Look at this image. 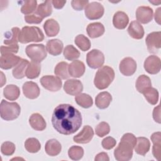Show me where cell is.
<instances>
[{
	"label": "cell",
	"mask_w": 161,
	"mask_h": 161,
	"mask_svg": "<svg viewBox=\"0 0 161 161\" xmlns=\"http://www.w3.org/2000/svg\"><path fill=\"white\" fill-rule=\"evenodd\" d=\"M145 43L150 53H157L161 47V32L154 31L149 33L146 38Z\"/></svg>",
	"instance_id": "9c48e42d"
},
{
	"label": "cell",
	"mask_w": 161,
	"mask_h": 161,
	"mask_svg": "<svg viewBox=\"0 0 161 161\" xmlns=\"http://www.w3.org/2000/svg\"><path fill=\"white\" fill-rule=\"evenodd\" d=\"M64 56L68 60H75L80 57V52L73 45H68L64 48Z\"/></svg>",
	"instance_id": "ab89813d"
},
{
	"label": "cell",
	"mask_w": 161,
	"mask_h": 161,
	"mask_svg": "<svg viewBox=\"0 0 161 161\" xmlns=\"http://www.w3.org/2000/svg\"><path fill=\"white\" fill-rule=\"evenodd\" d=\"M3 95L5 98L9 101H14L19 97L20 95V90L17 86L9 84L4 87L3 90Z\"/></svg>",
	"instance_id": "1f68e13d"
},
{
	"label": "cell",
	"mask_w": 161,
	"mask_h": 161,
	"mask_svg": "<svg viewBox=\"0 0 161 161\" xmlns=\"http://www.w3.org/2000/svg\"><path fill=\"white\" fill-rule=\"evenodd\" d=\"M43 29L47 36H54L59 33L60 26L56 20L48 19L45 22Z\"/></svg>",
	"instance_id": "4316f807"
},
{
	"label": "cell",
	"mask_w": 161,
	"mask_h": 161,
	"mask_svg": "<svg viewBox=\"0 0 161 161\" xmlns=\"http://www.w3.org/2000/svg\"><path fill=\"white\" fill-rule=\"evenodd\" d=\"M25 149L30 153H36L41 148V144L38 139L29 138L25 142Z\"/></svg>",
	"instance_id": "8d00e7d4"
},
{
	"label": "cell",
	"mask_w": 161,
	"mask_h": 161,
	"mask_svg": "<svg viewBox=\"0 0 161 161\" xmlns=\"http://www.w3.org/2000/svg\"><path fill=\"white\" fill-rule=\"evenodd\" d=\"M104 12L103 6L98 2H91L85 8L84 13L86 16L91 20L101 18Z\"/></svg>",
	"instance_id": "ba28073f"
},
{
	"label": "cell",
	"mask_w": 161,
	"mask_h": 161,
	"mask_svg": "<svg viewBox=\"0 0 161 161\" xmlns=\"http://www.w3.org/2000/svg\"><path fill=\"white\" fill-rule=\"evenodd\" d=\"M45 150L47 154L49 156H57L62 150V145L56 139H50L45 143Z\"/></svg>",
	"instance_id": "d4e9b609"
},
{
	"label": "cell",
	"mask_w": 161,
	"mask_h": 161,
	"mask_svg": "<svg viewBox=\"0 0 161 161\" xmlns=\"http://www.w3.org/2000/svg\"><path fill=\"white\" fill-rule=\"evenodd\" d=\"M87 64L91 69H97L103 66L104 62V56L102 52L97 49H93L86 55Z\"/></svg>",
	"instance_id": "52a82bcc"
},
{
	"label": "cell",
	"mask_w": 161,
	"mask_h": 161,
	"mask_svg": "<svg viewBox=\"0 0 161 161\" xmlns=\"http://www.w3.org/2000/svg\"><path fill=\"white\" fill-rule=\"evenodd\" d=\"M20 30L18 27H13L10 31L5 33L4 40V43L6 45H11L18 44L19 42V35L20 33Z\"/></svg>",
	"instance_id": "83f0119b"
},
{
	"label": "cell",
	"mask_w": 161,
	"mask_h": 161,
	"mask_svg": "<svg viewBox=\"0 0 161 161\" xmlns=\"http://www.w3.org/2000/svg\"><path fill=\"white\" fill-rule=\"evenodd\" d=\"M127 30L129 35L134 39L140 40L144 36V29L142 25L137 21H131Z\"/></svg>",
	"instance_id": "ac0fdd59"
},
{
	"label": "cell",
	"mask_w": 161,
	"mask_h": 161,
	"mask_svg": "<svg viewBox=\"0 0 161 161\" xmlns=\"http://www.w3.org/2000/svg\"><path fill=\"white\" fill-rule=\"evenodd\" d=\"M114 76V71L111 67L107 65L103 66L96 73L94 84L98 89H104L111 84Z\"/></svg>",
	"instance_id": "3957f363"
},
{
	"label": "cell",
	"mask_w": 161,
	"mask_h": 161,
	"mask_svg": "<svg viewBox=\"0 0 161 161\" xmlns=\"http://www.w3.org/2000/svg\"><path fill=\"white\" fill-rule=\"evenodd\" d=\"M112 101V96L110 93L103 91L99 93L95 98L96 106L101 109L107 108Z\"/></svg>",
	"instance_id": "cb8c5ba5"
},
{
	"label": "cell",
	"mask_w": 161,
	"mask_h": 161,
	"mask_svg": "<svg viewBox=\"0 0 161 161\" xmlns=\"http://www.w3.org/2000/svg\"><path fill=\"white\" fill-rule=\"evenodd\" d=\"M119 69L123 75L131 76L136 70V62L131 57L124 58L119 63Z\"/></svg>",
	"instance_id": "8fae6325"
},
{
	"label": "cell",
	"mask_w": 161,
	"mask_h": 161,
	"mask_svg": "<svg viewBox=\"0 0 161 161\" xmlns=\"http://www.w3.org/2000/svg\"><path fill=\"white\" fill-rule=\"evenodd\" d=\"M150 147V143L148 138L143 136L138 137L136 138V142L134 147L136 153L144 156L149 151Z\"/></svg>",
	"instance_id": "484cf974"
},
{
	"label": "cell",
	"mask_w": 161,
	"mask_h": 161,
	"mask_svg": "<svg viewBox=\"0 0 161 161\" xmlns=\"http://www.w3.org/2000/svg\"><path fill=\"white\" fill-rule=\"evenodd\" d=\"M85 70V65L80 60H74L69 65V74L73 77H80L84 74Z\"/></svg>",
	"instance_id": "d6986e66"
},
{
	"label": "cell",
	"mask_w": 161,
	"mask_h": 161,
	"mask_svg": "<svg viewBox=\"0 0 161 161\" xmlns=\"http://www.w3.org/2000/svg\"><path fill=\"white\" fill-rule=\"evenodd\" d=\"M94 136V131L89 125H86L82 130L75 136L73 137L74 142L77 143H87L91 142Z\"/></svg>",
	"instance_id": "2e32d148"
},
{
	"label": "cell",
	"mask_w": 161,
	"mask_h": 161,
	"mask_svg": "<svg viewBox=\"0 0 161 161\" xmlns=\"http://www.w3.org/2000/svg\"><path fill=\"white\" fill-rule=\"evenodd\" d=\"M68 155L73 160H79L84 155V149L80 146H72L68 150Z\"/></svg>",
	"instance_id": "60d3db41"
},
{
	"label": "cell",
	"mask_w": 161,
	"mask_h": 161,
	"mask_svg": "<svg viewBox=\"0 0 161 161\" xmlns=\"http://www.w3.org/2000/svg\"><path fill=\"white\" fill-rule=\"evenodd\" d=\"M44 40L42 31L37 26L23 27L19 35V42L25 44L30 42H40Z\"/></svg>",
	"instance_id": "277c9868"
},
{
	"label": "cell",
	"mask_w": 161,
	"mask_h": 161,
	"mask_svg": "<svg viewBox=\"0 0 161 161\" xmlns=\"http://www.w3.org/2000/svg\"><path fill=\"white\" fill-rule=\"evenodd\" d=\"M1 87H3V85L6 82V77L4 76V74L3 72H1Z\"/></svg>",
	"instance_id": "db71d44e"
},
{
	"label": "cell",
	"mask_w": 161,
	"mask_h": 161,
	"mask_svg": "<svg viewBox=\"0 0 161 161\" xmlns=\"http://www.w3.org/2000/svg\"><path fill=\"white\" fill-rule=\"evenodd\" d=\"M0 110L1 118L6 121H12L16 119L21 113V108L17 103H9L4 99L1 102Z\"/></svg>",
	"instance_id": "5b68a950"
},
{
	"label": "cell",
	"mask_w": 161,
	"mask_h": 161,
	"mask_svg": "<svg viewBox=\"0 0 161 161\" xmlns=\"http://www.w3.org/2000/svg\"><path fill=\"white\" fill-rule=\"evenodd\" d=\"M86 31L89 37L91 38H95L102 36L104 33L105 29L102 23L96 22L89 24L86 28Z\"/></svg>",
	"instance_id": "7402d4cb"
},
{
	"label": "cell",
	"mask_w": 161,
	"mask_h": 161,
	"mask_svg": "<svg viewBox=\"0 0 161 161\" xmlns=\"http://www.w3.org/2000/svg\"><path fill=\"white\" fill-rule=\"evenodd\" d=\"M29 63L26 59L21 58L12 71L13 77L18 79H23L26 75V70Z\"/></svg>",
	"instance_id": "4dcf8cb0"
},
{
	"label": "cell",
	"mask_w": 161,
	"mask_h": 161,
	"mask_svg": "<svg viewBox=\"0 0 161 161\" xmlns=\"http://www.w3.org/2000/svg\"><path fill=\"white\" fill-rule=\"evenodd\" d=\"M89 4V1L83 0H73L71 1L72 7L77 11H81Z\"/></svg>",
	"instance_id": "7dc6e473"
},
{
	"label": "cell",
	"mask_w": 161,
	"mask_h": 161,
	"mask_svg": "<svg viewBox=\"0 0 161 161\" xmlns=\"http://www.w3.org/2000/svg\"><path fill=\"white\" fill-rule=\"evenodd\" d=\"M65 3H66V1H58V0L52 1V4L55 9L62 8L64 6Z\"/></svg>",
	"instance_id": "816d5d0a"
},
{
	"label": "cell",
	"mask_w": 161,
	"mask_h": 161,
	"mask_svg": "<svg viewBox=\"0 0 161 161\" xmlns=\"http://www.w3.org/2000/svg\"><path fill=\"white\" fill-rule=\"evenodd\" d=\"M21 58L13 53L2 54L0 57V67L2 69L8 70L16 67Z\"/></svg>",
	"instance_id": "5bb4252c"
},
{
	"label": "cell",
	"mask_w": 161,
	"mask_h": 161,
	"mask_svg": "<svg viewBox=\"0 0 161 161\" xmlns=\"http://www.w3.org/2000/svg\"><path fill=\"white\" fill-rule=\"evenodd\" d=\"M25 52L31 61L41 62L47 55V49L43 44H30L26 47Z\"/></svg>",
	"instance_id": "8992f818"
},
{
	"label": "cell",
	"mask_w": 161,
	"mask_h": 161,
	"mask_svg": "<svg viewBox=\"0 0 161 161\" xmlns=\"http://www.w3.org/2000/svg\"><path fill=\"white\" fill-rule=\"evenodd\" d=\"M40 83L42 86L46 89L56 92L59 91L62 86L61 79L53 75H44L40 79Z\"/></svg>",
	"instance_id": "30bf717a"
},
{
	"label": "cell",
	"mask_w": 161,
	"mask_h": 161,
	"mask_svg": "<svg viewBox=\"0 0 161 161\" xmlns=\"http://www.w3.org/2000/svg\"><path fill=\"white\" fill-rule=\"evenodd\" d=\"M101 144L104 149L111 150L116 145V141L114 138L111 136H108L102 140Z\"/></svg>",
	"instance_id": "f6af8a7d"
},
{
	"label": "cell",
	"mask_w": 161,
	"mask_h": 161,
	"mask_svg": "<svg viewBox=\"0 0 161 161\" xmlns=\"http://www.w3.org/2000/svg\"><path fill=\"white\" fill-rule=\"evenodd\" d=\"M153 9L149 6H139L136 11V18L138 22L147 24L153 19Z\"/></svg>",
	"instance_id": "9a60e30c"
},
{
	"label": "cell",
	"mask_w": 161,
	"mask_h": 161,
	"mask_svg": "<svg viewBox=\"0 0 161 161\" xmlns=\"http://www.w3.org/2000/svg\"><path fill=\"white\" fill-rule=\"evenodd\" d=\"M16 149L15 145L11 142H5L3 143L1 147V153L6 156L12 155Z\"/></svg>",
	"instance_id": "ee69618b"
},
{
	"label": "cell",
	"mask_w": 161,
	"mask_h": 161,
	"mask_svg": "<svg viewBox=\"0 0 161 161\" xmlns=\"http://www.w3.org/2000/svg\"><path fill=\"white\" fill-rule=\"evenodd\" d=\"M75 45L82 51L85 52L91 48V43L90 40L85 35L80 34L77 35L74 40Z\"/></svg>",
	"instance_id": "74e56055"
},
{
	"label": "cell",
	"mask_w": 161,
	"mask_h": 161,
	"mask_svg": "<svg viewBox=\"0 0 161 161\" xmlns=\"http://www.w3.org/2000/svg\"><path fill=\"white\" fill-rule=\"evenodd\" d=\"M95 161H109V158L106 152H101L96 155L94 158Z\"/></svg>",
	"instance_id": "f907efd6"
},
{
	"label": "cell",
	"mask_w": 161,
	"mask_h": 161,
	"mask_svg": "<svg viewBox=\"0 0 161 161\" xmlns=\"http://www.w3.org/2000/svg\"><path fill=\"white\" fill-rule=\"evenodd\" d=\"M136 138L130 133H125L121 138L118 147L114 151V156L118 161H128L133 156V150L135 146Z\"/></svg>",
	"instance_id": "7a4b0ae2"
},
{
	"label": "cell",
	"mask_w": 161,
	"mask_h": 161,
	"mask_svg": "<svg viewBox=\"0 0 161 161\" xmlns=\"http://www.w3.org/2000/svg\"><path fill=\"white\" fill-rule=\"evenodd\" d=\"M24 18L25 21L29 24H39L43 20V19H42L40 17H39L35 13L31 14L25 15Z\"/></svg>",
	"instance_id": "c3c4849f"
},
{
	"label": "cell",
	"mask_w": 161,
	"mask_h": 161,
	"mask_svg": "<svg viewBox=\"0 0 161 161\" xmlns=\"http://www.w3.org/2000/svg\"><path fill=\"white\" fill-rule=\"evenodd\" d=\"M41 72V65L38 62L31 61L29 63L26 70V76L28 79H33L38 77Z\"/></svg>",
	"instance_id": "d6a6232c"
},
{
	"label": "cell",
	"mask_w": 161,
	"mask_h": 161,
	"mask_svg": "<svg viewBox=\"0 0 161 161\" xmlns=\"http://www.w3.org/2000/svg\"><path fill=\"white\" fill-rule=\"evenodd\" d=\"M153 118L155 121L158 123H160V105L158 104L157 107L153 109Z\"/></svg>",
	"instance_id": "681fc988"
},
{
	"label": "cell",
	"mask_w": 161,
	"mask_h": 161,
	"mask_svg": "<svg viewBox=\"0 0 161 161\" xmlns=\"http://www.w3.org/2000/svg\"><path fill=\"white\" fill-rule=\"evenodd\" d=\"M150 3H152V4H153L154 5H156L157 4H159L160 3V1H158V2H156L155 3V1H150Z\"/></svg>",
	"instance_id": "11a10c76"
},
{
	"label": "cell",
	"mask_w": 161,
	"mask_h": 161,
	"mask_svg": "<svg viewBox=\"0 0 161 161\" xmlns=\"http://www.w3.org/2000/svg\"><path fill=\"white\" fill-rule=\"evenodd\" d=\"M151 140L153 144L152 148V153L153 157L157 160H160V142H161V133L160 131L153 133L151 136Z\"/></svg>",
	"instance_id": "f546056e"
},
{
	"label": "cell",
	"mask_w": 161,
	"mask_h": 161,
	"mask_svg": "<svg viewBox=\"0 0 161 161\" xmlns=\"http://www.w3.org/2000/svg\"><path fill=\"white\" fill-rule=\"evenodd\" d=\"M129 22L128 15L123 11H117L114 13L113 18V26L119 30H123L126 28Z\"/></svg>",
	"instance_id": "44dd1931"
},
{
	"label": "cell",
	"mask_w": 161,
	"mask_h": 161,
	"mask_svg": "<svg viewBox=\"0 0 161 161\" xmlns=\"http://www.w3.org/2000/svg\"><path fill=\"white\" fill-rule=\"evenodd\" d=\"M64 90L70 96H77L83 91V85L79 80L68 79L64 83Z\"/></svg>",
	"instance_id": "7c38bea8"
},
{
	"label": "cell",
	"mask_w": 161,
	"mask_h": 161,
	"mask_svg": "<svg viewBox=\"0 0 161 161\" xmlns=\"http://www.w3.org/2000/svg\"><path fill=\"white\" fill-rule=\"evenodd\" d=\"M29 123L31 128L36 131H43L47 126V123L44 118L38 113H33L30 116Z\"/></svg>",
	"instance_id": "ffe728a7"
},
{
	"label": "cell",
	"mask_w": 161,
	"mask_h": 161,
	"mask_svg": "<svg viewBox=\"0 0 161 161\" xmlns=\"http://www.w3.org/2000/svg\"><path fill=\"white\" fill-rule=\"evenodd\" d=\"M37 1L36 0H28L23 1L21 8V12L26 15L31 14L36 9Z\"/></svg>",
	"instance_id": "b9f144b4"
},
{
	"label": "cell",
	"mask_w": 161,
	"mask_h": 161,
	"mask_svg": "<svg viewBox=\"0 0 161 161\" xmlns=\"http://www.w3.org/2000/svg\"><path fill=\"white\" fill-rule=\"evenodd\" d=\"M64 45L61 40L58 39H52L47 42L46 45L47 51L53 56L60 55L63 50Z\"/></svg>",
	"instance_id": "603a6c76"
},
{
	"label": "cell",
	"mask_w": 161,
	"mask_h": 161,
	"mask_svg": "<svg viewBox=\"0 0 161 161\" xmlns=\"http://www.w3.org/2000/svg\"><path fill=\"white\" fill-rule=\"evenodd\" d=\"M96 134L99 137H103L108 135L110 131V127L108 123L103 121L99 123L95 128Z\"/></svg>",
	"instance_id": "7bdbcfd3"
},
{
	"label": "cell",
	"mask_w": 161,
	"mask_h": 161,
	"mask_svg": "<svg viewBox=\"0 0 161 161\" xmlns=\"http://www.w3.org/2000/svg\"><path fill=\"white\" fill-rule=\"evenodd\" d=\"M79 111L69 104L58 105L53 110L52 124L59 133L69 135L74 133L82 125Z\"/></svg>",
	"instance_id": "6da1fadb"
},
{
	"label": "cell",
	"mask_w": 161,
	"mask_h": 161,
	"mask_svg": "<svg viewBox=\"0 0 161 161\" xmlns=\"http://www.w3.org/2000/svg\"><path fill=\"white\" fill-rule=\"evenodd\" d=\"M160 59L156 55H150L144 62V69L150 74H156L160 70Z\"/></svg>",
	"instance_id": "4fadbf2b"
},
{
	"label": "cell",
	"mask_w": 161,
	"mask_h": 161,
	"mask_svg": "<svg viewBox=\"0 0 161 161\" xmlns=\"http://www.w3.org/2000/svg\"><path fill=\"white\" fill-rule=\"evenodd\" d=\"M23 92L25 96L30 99L37 98L40 95V88L36 83L32 81H28L23 84Z\"/></svg>",
	"instance_id": "e0dca14e"
},
{
	"label": "cell",
	"mask_w": 161,
	"mask_h": 161,
	"mask_svg": "<svg viewBox=\"0 0 161 161\" xmlns=\"http://www.w3.org/2000/svg\"><path fill=\"white\" fill-rule=\"evenodd\" d=\"M160 8H158L155 13V20L158 24L160 25Z\"/></svg>",
	"instance_id": "f5cc1de1"
},
{
	"label": "cell",
	"mask_w": 161,
	"mask_h": 161,
	"mask_svg": "<svg viewBox=\"0 0 161 161\" xmlns=\"http://www.w3.org/2000/svg\"><path fill=\"white\" fill-rule=\"evenodd\" d=\"M54 73L62 79H68L70 76L69 72V64L65 62H60L58 63L55 67Z\"/></svg>",
	"instance_id": "e575fe53"
},
{
	"label": "cell",
	"mask_w": 161,
	"mask_h": 161,
	"mask_svg": "<svg viewBox=\"0 0 161 161\" xmlns=\"http://www.w3.org/2000/svg\"><path fill=\"white\" fill-rule=\"evenodd\" d=\"M76 103L84 108H89L93 104L92 98L87 94L80 93L75 97Z\"/></svg>",
	"instance_id": "d590c367"
},
{
	"label": "cell",
	"mask_w": 161,
	"mask_h": 161,
	"mask_svg": "<svg viewBox=\"0 0 161 161\" xmlns=\"http://www.w3.org/2000/svg\"><path fill=\"white\" fill-rule=\"evenodd\" d=\"M52 13V1H45V2L40 4L35 14L40 17L42 19H43L46 17L49 16Z\"/></svg>",
	"instance_id": "f1b7e54d"
},
{
	"label": "cell",
	"mask_w": 161,
	"mask_h": 161,
	"mask_svg": "<svg viewBox=\"0 0 161 161\" xmlns=\"http://www.w3.org/2000/svg\"><path fill=\"white\" fill-rule=\"evenodd\" d=\"M135 86L139 92L143 93L146 89L152 87L151 80L147 75H141L137 78Z\"/></svg>",
	"instance_id": "836d02e7"
},
{
	"label": "cell",
	"mask_w": 161,
	"mask_h": 161,
	"mask_svg": "<svg viewBox=\"0 0 161 161\" xmlns=\"http://www.w3.org/2000/svg\"><path fill=\"white\" fill-rule=\"evenodd\" d=\"M19 50L18 44L11 45H5L1 47V54L4 53H16Z\"/></svg>",
	"instance_id": "bcb514c9"
},
{
	"label": "cell",
	"mask_w": 161,
	"mask_h": 161,
	"mask_svg": "<svg viewBox=\"0 0 161 161\" xmlns=\"http://www.w3.org/2000/svg\"><path fill=\"white\" fill-rule=\"evenodd\" d=\"M143 96L147 101L151 104L155 105L158 101V92L153 87H149L143 92Z\"/></svg>",
	"instance_id": "f35d334b"
}]
</instances>
